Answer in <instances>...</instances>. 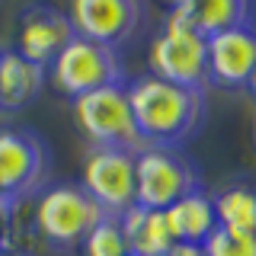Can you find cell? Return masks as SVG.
Masks as SVG:
<instances>
[{"instance_id":"11","label":"cell","mask_w":256,"mask_h":256,"mask_svg":"<svg viewBox=\"0 0 256 256\" xmlns=\"http://www.w3.org/2000/svg\"><path fill=\"white\" fill-rule=\"evenodd\" d=\"M208 86L244 90L256 70V26H240L230 32L208 36Z\"/></svg>"},{"instance_id":"22","label":"cell","mask_w":256,"mask_h":256,"mask_svg":"<svg viewBox=\"0 0 256 256\" xmlns=\"http://www.w3.org/2000/svg\"><path fill=\"white\" fill-rule=\"evenodd\" d=\"M0 256H16V253H0Z\"/></svg>"},{"instance_id":"5","label":"cell","mask_w":256,"mask_h":256,"mask_svg":"<svg viewBox=\"0 0 256 256\" xmlns=\"http://www.w3.org/2000/svg\"><path fill=\"white\" fill-rule=\"evenodd\" d=\"M48 84L61 96H86L106 86H125V64L122 54L109 45L90 42V38H74L48 68Z\"/></svg>"},{"instance_id":"9","label":"cell","mask_w":256,"mask_h":256,"mask_svg":"<svg viewBox=\"0 0 256 256\" xmlns=\"http://www.w3.org/2000/svg\"><path fill=\"white\" fill-rule=\"evenodd\" d=\"M68 16L80 38H90L118 52L138 36L148 10L141 0H74Z\"/></svg>"},{"instance_id":"18","label":"cell","mask_w":256,"mask_h":256,"mask_svg":"<svg viewBox=\"0 0 256 256\" xmlns=\"http://www.w3.org/2000/svg\"><path fill=\"white\" fill-rule=\"evenodd\" d=\"M202 253L205 256H256V237L228 230L218 224V230L202 244Z\"/></svg>"},{"instance_id":"14","label":"cell","mask_w":256,"mask_h":256,"mask_svg":"<svg viewBox=\"0 0 256 256\" xmlns=\"http://www.w3.org/2000/svg\"><path fill=\"white\" fill-rule=\"evenodd\" d=\"M118 224L125 230L132 256H166L176 246L164 212H148V208L134 205L118 218Z\"/></svg>"},{"instance_id":"13","label":"cell","mask_w":256,"mask_h":256,"mask_svg":"<svg viewBox=\"0 0 256 256\" xmlns=\"http://www.w3.org/2000/svg\"><path fill=\"white\" fill-rule=\"evenodd\" d=\"M166 224L176 244L202 246L208 237L218 230V212H214V198L208 192H192V196L180 198L176 205L166 208Z\"/></svg>"},{"instance_id":"15","label":"cell","mask_w":256,"mask_h":256,"mask_svg":"<svg viewBox=\"0 0 256 256\" xmlns=\"http://www.w3.org/2000/svg\"><path fill=\"white\" fill-rule=\"evenodd\" d=\"M189 20L198 36H218L240 26H256L250 0H189Z\"/></svg>"},{"instance_id":"19","label":"cell","mask_w":256,"mask_h":256,"mask_svg":"<svg viewBox=\"0 0 256 256\" xmlns=\"http://www.w3.org/2000/svg\"><path fill=\"white\" fill-rule=\"evenodd\" d=\"M13 218H16V205L0 198V253L10 250V230H13Z\"/></svg>"},{"instance_id":"7","label":"cell","mask_w":256,"mask_h":256,"mask_svg":"<svg viewBox=\"0 0 256 256\" xmlns=\"http://www.w3.org/2000/svg\"><path fill=\"white\" fill-rule=\"evenodd\" d=\"M150 77L186 86L196 93H208V45L196 29L160 26L148 52Z\"/></svg>"},{"instance_id":"23","label":"cell","mask_w":256,"mask_h":256,"mask_svg":"<svg viewBox=\"0 0 256 256\" xmlns=\"http://www.w3.org/2000/svg\"><path fill=\"white\" fill-rule=\"evenodd\" d=\"M253 138H256V122H253Z\"/></svg>"},{"instance_id":"6","label":"cell","mask_w":256,"mask_h":256,"mask_svg":"<svg viewBox=\"0 0 256 256\" xmlns=\"http://www.w3.org/2000/svg\"><path fill=\"white\" fill-rule=\"evenodd\" d=\"M134 189H138L141 208L166 212L180 198L202 189V176H198V166L182 150L144 148L134 157Z\"/></svg>"},{"instance_id":"21","label":"cell","mask_w":256,"mask_h":256,"mask_svg":"<svg viewBox=\"0 0 256 256\" xmlns=\"http://www.w3.org/2000/svg\"><path fill=\"white\" fill-rule=\"evenodd\" d=\"M246 90L253 93V100H256V70H253V80H250V86H246Z\"/></svg>"},{"instance_id":"4","label":"cell","mask_w":256,"mask_h":256,"mask_svg":"<svg viewBox=\"0 0 256 256\" xmlns=\"http://www.w3.org/2000/svg\"><path fill=\"white\" fill-rule=\"evenodd\" d=\"M70 112H74V122L84 132V138L90 141V148L128 150V154L144 150L125 86H106V90L77 96L70 102Z\"/></svg>"},{"instance_id":"3","label":"cell","mask_w":256,"mask_h":256,"mask_svg":"<svg viewBox=\"0 0 256 256\" xmlns=\"http://www.w3.org/2000/svg\"><path fill=\"white\" fill-rule=\"evenodd\" d=\"M52 186V150L32 128H0V198L36 202Z\"/></svg>"},{"instance_id":"1","label":"cell","mask_w":256,"mask_h":256,"mask_svg":"<svg viewBox=\"0 0 256 256\" xmlns=\"http://www.w3.org/2000/svg\"><path fill=\"white\" fill-rule=\"evenodd\" d=\"M125 93L144 148L182 150L192 138H198L208 112L205 93L166 84L150 74L125 84Z\"/></svg>"},{"instance_id":"17","label":"cell","mask_w":256,"mask_h":256,"mask_svg":"<svg viewBox=\"0 0 256 256\" xmlns=\"http://www.w3.org/2000/svg\"><path fill=\"white\" fill-rule=\"evenodd\" d=\"M80 256H132L118 218H106L96 224L86 234V240L80 244Z\"/></svg>"},{"instance_id":"16","label":"cell","mask_w":256,"mask_h":256,"mask_svg":"<svg viewBox=\"0 0 256 256\" xmlns=\"http://www.w3.org/2000/svg\"><path fill=\"white\" fill-rule=\"evenodd\" d=\"M212 198H214V212H218L221 228L256 237V186L253 182H230Z\"/></svg>"},{"instance_id":"2","label":"cell","mask_w":256,"mask_h":256,"mask_svg":"<svg viewBox=\"0 0 256 256\" xmlns=\"http://www.w3.org/2000/svg\"><path fill=\"white\" fill-rule=\"evenodd\" d=\"M109 214L84 192L80 182H52L32 202L38 240L52 250H80V244Z\"/></svg>"},{"instance_id":"12","label":"cell","mask_w":256,"mask_h":256,"mask_svg":"<svg viewBox=\"0 0 256 256\" xmlns=\"http://www.w3.org/2000/svg\"><path fill=\"white\" fill-rule=\"evenodd\" d=\"M48 70L26 61L13 48H0V112H20L42 96Z\"/></svg>"},{"instance_id":"20","label":"cell","mask_w":256,"mask_h":256,"mask_svg":"<svg viewBox=\"0 0 256 256\" xmlns=\"http://www.w3.org/2000/svg\"><path fill=\"white\" fill-rule=\"evenodd\" d=\"M166 256H205L202 253V246H189V244H176Z\"/></svg>"},{"instance_id":"10","label":"cell","mask_w":256,"mask_h":256,"mask_svg":"<svg viewBox=\"0 0 256 256\" xmlns=\"http://www.w3.org/2000/svg\"><path fill=\"white\" fill-rule=\"evenodd\" d=\"M77 38L70 26L68 10H58L52 4H29L20 13V29H16L13 52L22 54L26 61L38 64L42 70L52 68V61Z\"/></svg>"},{"instance_id":"8","label":"cell","mask_w":256,"mask_h":256,"mask_svg":"<svg viewBox=\"0 0 256 256\" xmlns=\"http://www.w3.org/2000/svg\"><path fill=\"white\" fill-rule=\"evenodd\" d=\"M134 157L128 150H106L90 148L80 170V186L109 218H122L128 208L138 205L134 189Z\"/></svg>"}]
</instances>
